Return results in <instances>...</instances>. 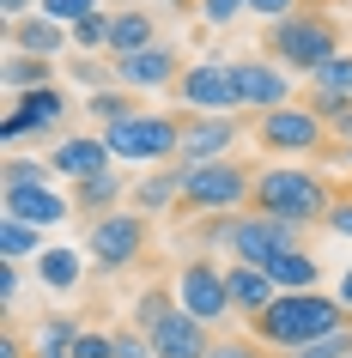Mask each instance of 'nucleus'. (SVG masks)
Instances as JSON below:
<instances>
[{
    "label": "nucleus",
    "mask_w": 352,
    "mask_h": 358,
    "mask_svg": "<svg viewBox=\"0 0 352 358\" xmlns=\"http://www.w3.org/2000/svg\"><path fill=\"white\" fill-rule=\"evenodd\" d=\"M334 201H340V194H334L310 164H267L255 176V201H249V207L304 231V225H328V207H334Z\"/></svg>",
    "instance_id": "nucleus-1"
},
{
    "label": "nucleus",
    "mask_w": 352,
    "mask_h": 358,
    "mask_svg": "<svg viewBox=\"0 0 352 358\" xmlns=\"http://www.w3.org/2000/svg\"><path fill=\"white\" fill-rule=\"evenodd\" d=\"M0 13H6V24H19V19H31V0H0Z\"/></svg>",
    "instance_id": "nucleus-43"
},
{
    "label": "nucleus",
    "mask_w": 352,
    "mask_h": 358,
    "mask_svg": "<svg viewBox=\"0 0 352 358\" xmlns=\"http://www.w3.org/2000/svg\"><path fill=\"white\" fill-rule=\"evenodd\" d=\"M328 231L352 237V201H334V207H328Z\"/></svg>",
    "instance_id": "nucleus-42"
},
{
    "label": "nucleus",
    "mask_w": 352,
    "mask_h": 358,
    "mask_svg": "<svg viewBox=\"0 0 352 358\" xmlns=\"http://www.w3.org/2000/svg\"><path fill=\"white\" fill-rule=\"evenodd\" d=\"M176 97H183L188 115H243L237 110V85H231V67H225V61H195V67H183Z\"/></svg>",
    "instance_id": "nucleus-9"
},
{
    "label": "nucleus",
    "mask_w": 352,
    "mask_h": 358,
    "mask_svg": "<svg viewBox=\"0 0 352 358\" xmlns=\"http://www.w3.org/2000/svg\"><path fill=\"white\" fill-rule=\"evenodd\" d=\"M225 285H231V310H237V316H267V310H274L279 303V285L267 280V267H249V262H231L225 267Z\"/></svg>",
    "instance_id": "nucleus-18"
},
{
    "label": "nucleus",
    "mask_w": 352,
    "mask_h": 358,
    "mask_svg": "<svg viewBox=\"0 0 352 358\" xmlns=\"http://www.w3.org/2000/svg\"><path fill=\"white\" fill-rule=\"evenodd\" d=\"M152 352L158 358H206L213 352V334H206V322H195L188 310H170L158 328H152Z\"/></svg>",
    "instance_id": "nucleus-17"
},
{
    "label": "nucleus",
    "mask_w": 352,
    "mask_h": 358,
    "mask_svg": "<svg viewBox=\"0 0 352 358\" xmlns=\"http://www.w3.org/2000/svg\"><path fill=\"white\" fill-rule=\"evenodd\" d=\"M115 358H158V352H152V340L140 334V328H122V334H115Z\"/></svg>",
    "instance_id": "nucleus-38"
},
{
    "label": "nucleus",
    "mask_w": 352,
    "mask_h": 358,
    "mask_svg": "<svg viewBox=\"0 0 352 358\" xmlns=\"http://www.w3.org/2000/svg\"><path fill=\"white\" fill-rule=\"evenodd\" d=\"M61 115H67V97H61L55 85H43V92L13 97V110H6V122H0V134H6V140H24V134H55Z\"/></svg>",
    "instance_id": "nucleus-15"
},
{
    "label": "nucleus",
    "mask_w": 352,
    "mask_h": 358,
    "mask_svg": "<svg viewBox=\"0 0 352 358\" xmlns=\"http://www.w3.org/2000/svg\"><path fill=\"white\" fill-rule=\"evenodd\" d=\"M122 194H134L122 170L85 176V182H73V213H85V219H104V213H115V201H122Z\"/></svg>",
    "instance_id": "nucleus-22"
},
{
    "label": "nucleus",
    "mask_w": 352,
    "mask_h": 358,
    "mask_svg": "<svg viewBox=\"0 0 352 358\" xmlns=\"http://www.w3.org/2000/svg\"><path fill=\"white\" fill-rule=\"evenodd\" d=\"M206 237L213 243H225L237 262H249V267H267L274 255H292V249H304V231L297 225H286V219H267V213H231V219H213L206 225Z\"/></svg>",
    "instance_id": "nucleus-4"
},
{
    "label": "nucleus",
    "mask_w": 352,
    "mask_h": 358,
    "mask_svg": "<svg viewBox=\"0 0 352 358\" xmlns=\"http://www.w3.org/2000/svg\"><path fill=\"white\" fill-rule=\"evenodd\" d=\"M49 79H55V67H49L43 55H6V67H0V85H6L13 97H24V92H43Z\"/></svg>",
    "instance_id": "nucleus-24"
},
{
    "label": "nucleus",
    "mask_w": 352,
    "mask_h": 358,
    "mask_svg": "<svg viewBox=\"0 0 352 358\" xmlns=\"http://www.w3.org/2000/svg\"><path fill=\"white\" fill-rule=\"evenodd\" d=\"M183 213H219V219H231V213L243 207V201H255V176L243 164H231V158H219V164H183Z\"/></svg>",
    "instance_id": "nucleus-6"
},
{
    "label": "nucleus",
    "mask_w": 352,
    "mask_h": 358,
    "mask_svg": "<svg viewBox=\"0 0 352 358\" xmlns=\"http://www.w3.org/2000/svg\"><path fill=\"white\" fill-rule=\"evenodd\" d=\"M115 79H122V92H176V79H183V55L170 49V43H152L140 55H115Z\"/></svg>",
    "instance_id": "nucleus-12"
},
{
    "label": "nucleus",
    "mask_w": 352,
    "mask_h": 358,
    "mask_svg": "<svg viewBox=\"0 0 352 358\" xmlns=\"http://www.w3.org/2000/svg\"><path fill=\"white\" fill-rule=\"evenodd\" d=\"M267 280H274L279 292H322V267H316V255L292 249V255H274V262H267Z\"/></svg>",
    "instance_id": "nucleus-23"
},
{
    "label": "nucleus",
    "mask_w": 352,
    "mask_h": 358,
    "mask_svg": "<svg viewBox=\"0 0 352 358\" xmlns=\"http://www.w3.org/2000/svg\"><path fill=\"white\" fill-rule=\"evenodd\" d=\"M79 273H85V255H79V249H43L37 255V280L49 285V292H73Z\"/></svg>",
    "instance_id": "nucleus-25"
},
{
    "label": "nucleus",
    "mask_w": 352,
    "mask_h": 358,
    "mask_svg": "<svg viewBox=\"0 0 352 358\" xmlns=\"http://www.w3.org/2000/svg\"><path fill=\"white\" fill-rule=\"evenodd\" d=\"M85 110H92L104 128H115V122L140 115V97H134V92H92V103H85Z\"/></svg>",
    "instance_id": "nucleus-32"
},
{
    "label": "nucleus",
    "mask_w": 352,
    "mask_h": 358,
    "mask_svg": "<svg viewBox=\"0 0 352 358\" xmlns=\"http://www.w3.org/2000/svg\"><path fill=\"white\" fill-rule=\"evenodd\" d=\"M206 358H267V352H261L255 340H213V352H206Z\"/></svg>",
    "instance_id": "nucleus-39"
},
{
    "label": "nucleus",
    "mask_w": 352,
    "mask_h": 358,
    "mask_svg": "<svg viewBox=\"0 0 352 358\" xmlns=\"http://www.w3.org/2000/svg\"><path fill=\"white\" fill-rule=\"evenodd\" d=\"M310 92H316V97H340V103H352V55L322 61V67L310 73Z\"/></svg>",
    "instance_id": "nucleus-26"
},
{
    "label": "nucleus",
    "mask_w": 352,
    "mask_h": 358,
    "mask_svg": "<svg viewBox=\"0 0 352 358\" xmlns=\"http://www.w3.org/2000/svg\"><path fill=\"white\" fill-rule=\"evenodd\" d=\"M37 13L55 19V24H85L97 13V0H37Z\"/></svg>",
    "instance_id": "nucleus-33"
},
{
    "label": "nucleus",
    "mask_w": 352,
    "mask_h": 358,
    "mask_svg": "<svg viewBox=\"0 0 352 358\" xmlns=\"http://www.w3.org/2000/svg\"><path fill=\"white\" fill-rule=\"evenodd\" d=\"M231 67V85H237V110H255V115H267V110H286V103H297L292 97V73L286 67H274V61H225Z\"/></svg>",
    "instance_id": "nucleus-11"
},
{
    "label": "nucleus",
    "mask_w": 352,
    "mask_h": 358,
    "mask_svg": "<svg viewBox=\"0 0 352 358\" xmlns=\"http://www.w3.org/2000/svg\"><path fill=\"white\" fill-rule=\"evenodd\" d=\"M237 13H249V0H201L206 24H237Z\"/></svg>",
    "instance_id": "nucleus-37"
},
{
    "label": "nucleus",
    "mask_w": 352,
    "mask_h": 358,
    "mask_svg": "<svg viewBox=\"0 0 352 358\" xmlns=\"http://www.w3.org/2000/svg\"><path fill=\"white\" fill-rule=\"evenodd\" d=\"M73 43V31H61L55 19H43V13H31V19H19V24H6V49L13 55H61Z\"/></svg>",
    "instance_id": "nucleus-19"
},
{
    "label": "nucleus",
    "mask_w": 352,
    "mask_h": 358,
    "mask_svg": "<svg viewBox=\"0 0 352 358\" xmlns=\"http://www.w3.org/2000/svg\"><path fill=\"white\" fill-rule=\"evenodd\" d=\"M0 358H24V346L19 340H0Z\"/></svg>",
    "instance_id": "nucleus-45"
},
{
    "label": "nucleus",
    "mask_w": 352,
    "mask_h": 358,
    "mask_svg": "<svg viewBox=\"0 0 352 358\" xmlns=\"http://www.w3.org/2000/svg\"><path fill=\"white\" fill-rule=\"evenodd\" d=\"M340 303H346V310H352V267H346V273H340Z\"/></svg>",
    "instance_id": "nucleus-44"
},
{
    "label": "nucleus",
    "mask_w": 352,
    "mask_h": 358,
    "mask_svg": "<svg viewBox=\"0 0 352 358\" xmlns=\"http://www.w3.org/2000/svg\"><path fill=\"white\" fill-rule=\"evenodd\" d=\"M152 243V219L146 213H104V219H92V231H85V255H92L97 273H122V267L140 262V249Z\"/></svg>",
    "instance_id": "nucleus-7"
},
{
    "label": "nucleus",
    "mask_w": 352,
    "mask_h": 358,
    "mask_svg": "<svg viewBox=\"0 0 352 358\" xmlns=\"http://www.w3.org/2000/svg\"><path fill=\"white\" fill-rule=\"evenodd\" d=\"M176 6H183V13H188V0H176Z\"/></svg>",
    "instance_id": "nucleus-47"
},
{
    "label": "nucleus",
    "mask_w": 352,
    "mask_h": 358,
    "mask_svg": "<svg viewBox=\"0 0 352 358\" xmlns=\"http://www.w3.org/2000/svg\"><path fill=\"white\" fill-rule=\"evenodd\" d=\"M110 140L104 134H67L55 152H49V170L55 176H67V182H85V176H104L110 170Z\"/></svg>",
    "instance_id": "nucleus-16"
},
{
    "label": "nucleus",
    "mask_w": 352,
    "mask_h": 358,
    "mask_svg": "<svg viewBox=\"0 0 352 358\" xmlns=\"http://www.w3.org/2000/svg\"><path fill=\"white\" fill-rule=\"evenodd\" d=\"M176 303H183L195 322H225L231 316V285H225V267H213L206 255H195V262L176 273Z\"/></svg>",
    "instance_id": "nucleus-10"
},
{
    "label": "nucleus",
    "mask_w": 352,
    "mask_h": 358,
    "mask_svg": "<svg viewBox=\"0 0 352 358\" xmlns=\"http://www.w3.org/2000/svg\"><path fill=\"white\" fill-rule=\"evenodd\" d=\"M31 182H55V170H49V158H6L0 164V189H31Z\"/></svg>",
    "instance_id": "nucleus-30"
},
{
    "label": "nucleus",
    "mask_w": 352,
    "mask_h": 358,
    "mask_svg": "<svg viewBox=\"0 0 352 358\" xmlns=\"http://www.w3.org/2000/svg\"><path fill=\"white\" fill-rule=\"evenodd\" d=\"M170 298H176V292H164V285H146V292L134 298V328H140V334H152V328H158L170 310H183V303H170Z\"/></svg>",
    "instance_id": "nucleus-29"
},
{
    "label": "nucleus",
    "mask_w": 352,
    "mask_h": 358,
    "mask_svg": "<svg viewBox=\"0 0 352 358\" xmlns=\"http://www.w3.org/2000/svg\"><path fill=\"white\" fill-rule=\"evenodd\" d=\"M73 213V194H55V182H31V189H0V219H24L37 231H55Z\"/></svg>",
    "instance_id": "nucleus-13"
},
{
    "label": "nucleus",
    "mask_w": 352,
    "mask_h": 358,
    "mask_svg": "<svg viewBox=\"0 0 352 358\" xmlns=\"http://www.w3.org/2000/svg\"><path fill=\"white\" fill-rule=\"evenodd\" d=\"M322 158H334V164H352V146H334V152H322Z\"/></svg>",
    "instance_id": "nucleus-46"
},
{
    "label": "nucleus",
    "mask_w": 352,
    "mask_h": 358,
    "mask_svg": "<svg viewBox=\"0 0 352 358\" xmlns=\"http://www.w3.org/2000/svg\"><path fill=\"white\" fill-rule=\"evenodd\" d=\"M340 328H352V322H346V303H340V298H322V292H279L274 310L255 316V340L286 346V352L310 346V340H328V334H340Z\"/></svg>",
    "instance_id": "nucleus-2"
},
{
    "label": "nucleus",
    "mask_w": 352,
    "mask_h": 358,
    "mask_svg": "<svg viewBox=\"0 0 352 358\" xmlns=\"http://www.w3.org/2000/svg\"><path fill=\"white\" fill-rule=\"evenodd\" d=\"M104 140H110V152L122 164H170V158H183V115L140 110L128 122L104 128Z\"/></svg>",
    "instance_id": "nucleus-5"
},
{
    "label": "nucleus",
    "mask_w": 352,
    "mask_h": 358,
    "mask_svg": "<svg viewBox=\"0 0 352 358\" xmlns=\"http://www.w3.org/2000/svg\"><path fill=\"white\" fill-rule=\"evenodd\" d=\"M261 43H267V55L286 61V73H316L322 61L340 55V24H334L328 13H304V6H297L292 19L267 24Z\"/></svg>",
    "instance_id": "nucleus-3"
},
{
    "label": "nucleus",
    "mask_w": 352,
    "mask_h": 358,
    "mask_svg": "<svg viewBox=\"0 0 352 358\" xmlns=\"http://www.w3.org/2000/svg\"><path fill=\"white\" fill-rule=\"evenodd\" d=\"M310 110L322 115V128H328L334 146H352V103H340V97H316V92H310Z\"/></svg>",
    "instance_id": "nucleus-31"
},
{
    "label": "nucleus",
    "mask_w": 352,
    "mask_h": 358,
    "mask_svg": "<svg viewBox=\"0 0 352 358\" xmlns=\"http://www.w3.org/2000/svg\"><path fill=\"white\" fill-rule=\"evenodd\" d=\"M73 358H115V334H97V328H79Z\"/></svg>",
    "instance_id": "nucleus-36"
},
{
    "label": "nucleus",
    "mask_w": 352,
    "mask_h": 358,
    "mask_svg": "<svg viewBox=\"0 0 352 358\" xmlns=\"http://www.w3.org/2000/svg\"><path fill=\"white\" fill-rule=\"evenodd\" d=\"M249 13H261L267 24H279V19H292V13H297V0H249Z\"/></svg>",
    "instance_id": "nucleus-40"
},
{
    "label": "nucleus",
    "mask_w": 352,
    "mask_h": 358,
    "mask_svg": "<svg viewBox=\"0 0 352 358\" xmlns=\"http://www.w3.org/2000/svg\"><path fill=\"white\" fill-rule=\"evenodd\" d=\"M255 140L267 152H304V158H322L328 128H322V115H316L310 103H286V110H267L255 122Z\"/></svg>",
    "instance_id": "nucleus-8"
},
{
    "label": "nucleus",
    "mask_w": 352,
    "mask_h": 358,
    "mask_svg": "<svg viewBox=\"0 0 352 358\" xmlns=\"http://www.w3.org/2000/svg\"><path fill=\"white\" fill-rule=\"evenodd\" d=\"M237 115H183V164H219L225 152H237Z\"/></svg>",
    "instance_id": "nucleus-14"
},
{
    "label": "nucleus",
    "mask_w": 352,
    "mask_h": 358,
    "mask_svg": "<svg viewBox=\"0 0 352 358\" xmlns=\"http://www.w3.org/2000/svg\"><path fill=\"white\" fill-rule=\"evenodd\" d=\"M73 340H79V322L55 316V322H43V334H37V346H31V358H73Z\"/></svg>",
    "instance_id": "nucleus-28"
},
{
    "label": "nucleus",
    "mask_w": 352,
    "mask_h": 358,
    "mask_svg": "<svg viewBox=\"0 0 352 358\" xmlns=\"http://www.w3.org/2000/svg\"><path fill=\"white\" fill-rule=\"evenodd\" d=\"M152 43H158V24H152L146 6L110 13V55H140V49H152Z\"/></svg>",
    "instance_id": "nucleus-21"
},
{
    "label": "nucleus",
    "mask_w": 352,
    "mask_h": 358,
    "mask_svg": "<svg viewBox=\"0 0 352 358\" xmlns=\"http://www.w3.org/2000/svg\"><path fill=\"white\" fill-rule=\"evenodd\" d=\"M0 298L19 303V262H0Z\"/></svg>",
    "instance_id": "nucleus-41"
},
{
    "label": "nucleus",
    "mask_w": 352,
    "mask_h": 358,
    "mask_svg": "<svg viewBox=\"0 0 352 358\" xmlns=\"http://www.w3.org/2000/svg\"><path fill=\"white\" fill-rule=\"evenodd\" d=\"M183 176H188L183 164H158V170L146 176V182H134V194H128V201H134V213H146V219H152V213L183 207Z\"/></svg>",
    "instance_id": "nucleus-20"
},
{
    "label": "nucleus",
    "mask_w": 352,
    "mask_h": 358,
    "mask_svg": "<svg viewBox=\"0 0 352 358\" xmlns=\"http://www.w3.org/2000/svg\"><path fill=\"white\" fill-rule=\"evenodd\" d=\"M73 49H110V13H92L85 24H73Z\"/></svg>",
    "instance_id": "nucleus-35"
},
{
    "label": "nucleus",
    "mask_w": 352,
    "mask_h": 358,
    "mask_svg": "<svg viewBox=\"0 0 352 358\" xmlns=\"http://www.w3.org/2000/svg\"><path fill=\"white\" fill-rule=\"evenodd\" d=\"M286 358H352V328H340V334H328V340H310V346H297V352H286Z\"/></svg>",
    "instance_id": "nucleus-34"
},
{
    "label": "nucleus",
    "mask_w": 352,
    "mask_h": 358,
    "mask_svg": "<svg viewBox=\"0 0 352 358\" xmlns=\"http://www.w3.org/2000/svg\"><path fill=\"white\" fill-rule=\"evenodd\" d=\"M24 255H43V231L24 219H0V262H24Z\"/></svg>",
    "instance_id": "nucleus-27"
}]
</instances>
